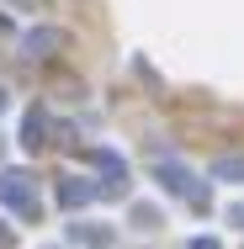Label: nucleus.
Returning <instances> with one entry per match:
<instances>
[{
    "label": "nucleus",
    "instance_id": "obj_2",
    "mask_svg": "<svg viewBox=\"0 0 244 249\" xmlns=\"http://www.w3.org/2000/svg\"><path fill=\"white\" fill-rule=\"evenodd\" d=\"M112 228H101V223H75V244H85V249H112Z\"/></svg>",
    "mask_w": 244,
    "mask_h": 249
},
{
    "label": "nucleus",
    "instance_id": "obj_4",
    "mask_svg": "<svg viewBox=\"0 0 244 249\" xmlns=\"http://www.w3.org/2000/svg\"><path fill=\"white\" fill-rule=\"evenodd\" d=\"M212 175H218V180H244V159H218Z\"/></svg>",
    "mask_w": 244,
    "mask_h": 249
},
{
    "label": "nucleus",
    "instance_id": "obj_6",
    "mask_svg": "<svg viewBox=\"0 0 244 249\" xmlns=\"http://www.w3.org/2000/svg\"><path fill=\"white\" fill-rule=\"evenodd\" d=\"M191 249H223L218 239H191Z\"/></svg>",
    "mask_w": 244,
    "mask_h": 249
},
{
    "label": "nucleus",
    "instance_id": "obj_8",
    "mask_svg": "<svg viewBox=\"0 0 244 249\" xmlns=\"http://www.w3.org/2000/svg\"><path fill=\"white\" fill-rule=\"evenodd\" d=\"M0 111H5V90H0Z\"/></svg>",
    "mask_w": 244,
    "mask_h": 249
},
{
    "label": "nucleus",
    "instance_id": "obj_3",
    "mask_svg": "<svg viewBox=\"0 0 244 249\" xmlns=\"http://www.w3.org/2000/svg\"><path fill=\"white\" fill-rule=\"evenodd\" d=\"M58 196H64V207H85V201L96 196V186H85V180H64Z\"/></svg>",
    "mask_w": 244,
    "mask_h": 249
},
{
    "label": "nucleus",
    "instance_id": "obj_1",
    "mask_svg": "<svg viewBox=\"0 0 244 249\" xmlns=\"http://www.w3.org/2000/svg\"><path fill=\"white\" fill-rule=\"evenodd\" d=\"M0 201L16 207L21 217H38V191H32V180H27L21 170H5V175H0Z\"/></svg>",
    "mask_w": 244,
    "mask_h": 249
},
{
    "label": "nucleus",
    "instance_id": "obj_7",
    "mask_svg": "<svg viewBox=\"0 0 244 249\" xmlns=\"http://www.w3.org/2000/svg\"><path fill=\"white\" fill-rule=\"evenodd\" d=\"M234 223H239V228H244V201H239V207H234Z\"/></svg>",
    "mask_w": 244,
    "mask_h": 249
},
{
    "label": "nucleus",
    "instance_id": "obj_5",
    "mask_svg": "<svg viewBox=\"0 0 244 249\" xmlns=\"http://www.w3.org/2000/svg\"><path fill=\"white\" fill-rule=\"evenodd\" d=\"M21 143H27V149H43V117H38V111L27 117V138H21Z\"/></svg>",
    "mask_w": 244,
    "mask_h": 249
}]
</instances>
